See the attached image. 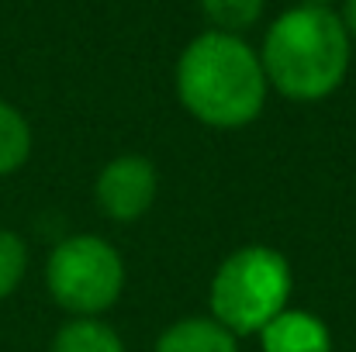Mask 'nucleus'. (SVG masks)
Listing matches in <instances>:
<instances>
[{
	"instance_id": "nucleus-13",
	"label": "nucleus",
	"mask_w": 356,
	"mask_h": 352,
	"mask_svg": "<svg viewBox=\"0 0 356 352\" xmlns=\"http://www.w3.org/2000/svg\"><path fill=\"white\" fill-rule=\"evenodd\" d=\"M301 3H308V7H329V0H301Z\"/></svg>"
},
{
	"instance_id": "nucleus-3",
	"label": "nucleus",
	"mask_w": 356,
	"mask_h": 352,
	"mask_svg": "<svg viewBox=\"0 0 356 352\" xmlns=\"http://www.w3.org/2000/svg\"><path fill=\"white\" fill-rule=\"evenodd\" d=\"M291 262L270 245H242L211 280V318L232 335H259L291 301Z\"/></svg>"
},
{
	"instance_id": "nucleus-8",
	"label": "nucleus",
	"mask_w": 356,
	"mask_h": 352,
	"mask_svg": "<svg viewBox=\"0 0 356 352\" xmlns=\"http://www.w3.org/2000/svg\"><path fill=\"white\" fill-rule=\"evenodd\" d=\"M52 352H124L118 332L97 318H73L52 339Z\"/></svg>"
},
{
	"instance_id": "nucleus-6",
	"label": "nucleus",
	"mask_w": 356,
	"mask_h": 352,
	"mask_svg": "<svg viewBox=\"0 0 356 352\" xmlns=\"http://www.w3.org/2000/svg\"><path fill=\"white\" fill-rule=\"evenodd\" d=\"M263 352H332V335L325 321L312 311H280L263 332Z\"/></svg>"
},
{
	"instance_id": "nucleus-11",
	"label": "nucleus",
	"mask_w": 356,
	"mask_h": 352,
	"mask_svg": "<svg viewBox=\"0 0 356 352\" xmlns=\"http://www.w3.org/2000/svg\"><path fill=\"white\" fill-rule=\"evenodd\" d=\"M28 269V245L24 238L10 228H0V301H7Z\"/></svg>"
},
{
	"instance_id": "nucleus-10",
	"label": "nucleus",
	"mask_w": 356,
	"mask_h": 352,
	"mask_svg": "<svg viewBox=\"0 0 356 352\" xmlns=\"http://www.w3.org/2000/svg\"><path fill=\"white\" fill-rule=\"evenodd\" d=\"M263 3L266 0H201V10L211 21V31L238 35V31H245L259 21Z\"/></svg>"
},
{
	"instance_id": "nucleus-7",
	"label": "nucleus",
	"mask_w": 356,
	"mask_h": 352,
	"mask_svg": "<svg viewBox=\"0 0 356 352\" xmlns=\"http://www.w3.org/2000/svg\"><path fill=\"white\" fill-rule=\"evenodd\" d=\"M156 352H238V342L215 318H184L159 335Z\"/></svg>"
},
{
	"instance_id": "nucleus-2",
	"label": "nucleus",
	"mask_w": 356,
	"mask_h": 352,
	"mask_svg": "<svg viewBox=\"0 0 356 352\" xmlns=\"http://www.w3.org/2000/svg\"><path fill=\"white\" fill-rule=\"evenodd\" d=\"M350 35L332 7H287L266 31L259 62L266 83L287 101H325L350 73Z\"/></svg>"
},
{
	"instance_id": "nucleus-5",
	"label": "nucleus",
	"mask_w": 356,
	"mask_h": 352,
	"mask_svg": "<svg viewBox=\"0 0 356 352\" xmlns=\"http://www.w3.org/2000/svg\"><path fill=\"white\" fill-rule=\"evenodd\" d=\"M156 194H159V173L145 156H135V152L111 159L97 173V183H94L97 208L118 225L145 218L149 208L156 204Z\"/></svg>"
},
{
	"instance_id": "nucleus-1",
	"label": "nucleus",
	"mask_w": 356,
	"mask_h": 352,
	"mask_svg": "<svg viewBox=\"0 0 356 352\" xmlns=\"http://www.w3.org/2000/svg\"><path fill=\"white\" fill-rule=\"evenodd\" d=\"M173 83L187 115L225 131L252 124L270 90L259 52L229 31L197 35L180 52Z\"/></svg>"
},
{
	"instance_id": "nucleus-4",
	"label": "nucleus",
	"mask_w": 356,
	"mask_h": 352,
	"mask_svg": "<svg viewBox=\"0 0 356 352\" xmlns=\"http://www.w3.org/2000/svg\"><path fill=\"white\" fill-rule=\"evenodd\" d=\"M45 287L63 311L76 318H97L118 304L124 290V262L118 249L101 235H73L52 249L45 262Z\"/></svg>"
},
{
	"instance_id": "nucleus-9",
	"label": "nucleus",
	"mask_w": 356,
	"mask_h": 352,
	"mask_svg": "<svg viewBox=\"0 0 356 352\" xmlns=\"http://www.w3.org/2000/svg\"><path fill=\"white\" fill-rule=\"evenodd\" d=\"M31 156V124L14 104L0 101V176L17 173Z\"/></svg>"
},
{
	"instance_id": "nucleus-12",
	"label": "nucleus",
	"mask_w": 356,
	"mask_h": 352,
	"mask_svg": "<svg viewBox=\"0 0 356 352\" xmlns=\"http://www.w3.org/2000/svg\"><path fill=\"white\" fill-rule=\"evenodd\" d=\"M339 21L350 35V42H356V0H343V10H339Z\"/></svg>"
}]
</instances>
